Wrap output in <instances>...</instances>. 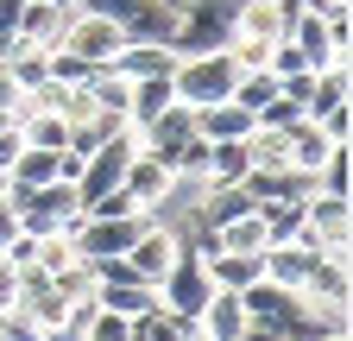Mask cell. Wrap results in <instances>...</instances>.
I'll use <instances>...</instances> for the list:
<instances>
[{"instance_id": "4316f807", "label": "cell", "mask_w": 353, "mask_h": 341, "mask_svg": "<svg viewBox=\"0 0 353 341\" xmlns=\"http://www.w3.org/2000/svg\"><path fill=\"white\" fill-rule=\"evenodd\" d=\"M139 7V0H76L70 13H95V19H114V26H126V13Z\"/></svg>"}, {"instance_id": "1f68e13d", "label": "cell", "mask_w": 353, "mask_h": 341, "mask_svg": "<svg viewBox=\"0 0 353 341\" xmlns=\"http://www.w3.org/2000/svg\"><path fill=\"white\" fill-rule=\"evenodd\" d=\"M240 341H290V335H284V329H265V322H246Z\"/></svg>"}, {"instance_id": "cb8c5ba5", "label": "cell", "mask_w": 353, "mask_h": 341, "mask_svg": "<svg viewBox=\"0 0 353 341\" xmlns=\"http://www.w3.org/2000/svg\"><path fill=\"white\" fill-rule=\"evenodd\" d=\"M76 260V240L57 228V234H38V246H32V266H44V272H63Z\"/></svg>"}, {"instance_id": "277c9868", "label": "cell", "mask_w": 353, "mask_h": 341, "mask_svg": "<svg viewBox=\"0 0 353 341\" xmlns=\"http://www.w3.org/2000/svg\"><path fill=\"white\" fill-rule=\"evenodd\" d=\"M347 228H353V196H328V190L303 196V234L322 253H341L347 260Z\"/></svg>"}, {"instance_id": "ac0fdd59", "label": "cell", "mask_w": 353, "mask_h": 341, "mask_svg": "<svg viewBox=\"0 0 353 341\" xmlns=\"http://www.w3.org/2000/svg\"><path fill=\"white\" fill-rule=\"evenodd\" d=\"M108 70H120L126 82H132V76H170V70H176V51H170V45H120Z\"/></svg>"}, {"instance_id": "5bb4252c", "label": "cell", "mask_w": 353, "mask_h": 341, "mask_svg": "<svg viewBox=\"0 0 353 341\" xmlns=\"http://www.w3.org/2000/svg\"><path fill=\"white\" fill-rule=\"evenodd\" d=\"M214 246L221 253H265V246H272V234H265V202L246 208V215H234V222H221L214 228Z\"/></svg>"}, {"instance_id": "5b68a950", "label": "cell", "mask_w": 353, "mask_h": 341, "mask_svg": "<svg viewBox=\"0 0 353 341\" xmlns=\"http://www.w3.org/2000/svg\"><path fill=\"white\" fill-rule=\"evenodd\" d=\"M120 184L132 190V202H139V208H152V215H164V208L176 202V190H183V177H176L164 158H152V152H132V164H126Z\"/></svg>"}, {"instance_id": "e0dca14e", "label": "cell", "mask_w": 353, "mask_h": 341, "mask_svg": "<svg viewBox=\"0 0 353 341\" xmlns=\"http://www.w3.org/2000/svg\"><path fill=\"white\" fill-rule=\"evenodd\" d=\"M208 278H214V291H246L252 278H265V260L259 253H208Z\"/></svg>"}, {"instance_id": "4dcf8cb0", "label": "cell", "mask_w": 353, "mask_h": 341, "mask_svg": "<svg viewBox=\"0 0 353 341\" xmlns=\"http://www.w3.org/2000/svg\"><path fill=\"white\" fill-rule=\"evenodd\" d=\"M19 13H26V0H0V38H13V26H19Z\"/></svg>"}, {"instance_id": "2e32d148", "label": "cell", "mask_w": 353, "mask_h": 341, "mask_svg": "<svg viewBox=\"0 0 353 341\" xmlns=\"http://www.w3.org/2000/svg\"><path fill=\"white\" fill-rule=\"evenodd\" d=\"M132 341H208L190 316H176V310H145V316H132Z\"/></svg>"}, {"instance_id": "603a6c76", "label": "cell", "mask_w": 353, "mask_h": 341, "mask_svg": "<svg viewBox=\"0 0 353 341\" xmlns=\"http://www.w3.org/2000/svg\"><path fill=\"white\" fill-rule=\"evenodd\" d=\"M51 284L70 297V304H88V297H95V266H88V260H70L63 272H51Z\"/></svg>"}, {"instance_id": "9a60e30c", "label": "cell", "mask_w": 353, "mask_h": 341, "mask_svg": "<svg viewBox=\"0 0 353 341\" xmlns=\"http://www.w3.org/2000/svg\"><path fill=\"white\" fill-rule=\"evenodd\" d=\"M95 304L132 322V316L158 310V291H152V284H139V278H114V284H95Z\"/></svg>"}, {"instance_id": "d4e9b609", "label": "cell", "mask_w": 353, "mask_h": 341, "mask_svg": "<svg viewBox=\"0 0 353 341\" xmlns=\"http://www.w3.org/2000/svg\"><path fill=\"white\" fill-rule=\"evenodd\" d=\"M82 341H132V322L95 304V316H88V329H82Z\"/></svg>"}, {"instance_id": "6da1fadb", "label": "cell", "mask_w": 353, "mask_h": 341, "mask_svg": "<svg viewBox=\"0 0 353 341\" xmlns=\"http://www.w3.org/2000/svg\"><path fill=\"white\" fill-rule=\"evenodd\" d=\"M234 76H240V64H234L228 45H221V51H190V57H176L170 89H176V101L202 108V101H228L234 95Z\"/></svg>"}, {"instance_id": "8fae6325", "label": "cell", "mask_w": 353, "mask_h": 341, "mask_svg": "<svg viewBox=\"0 0 353 341\" xmlns=\"http://www.w3.org/2000/svg\"><path fill=\"white\" fill-rule=\"evenodd\" d=\"M126 45H170L176 32V7H164V0H139V7L126 13Z\"/></svg>"}, {"instance_id": "44dd1931", "label": "cell", "mask_w": 353, "mask_h": 341, "mask_svg": "<svg viewBox=\"0 0 353 341\" xmlns=\"http://www.w3.org/2000/svg\"><path fill=\"white\" fill-rule=\"evenodd\" d=\"M316 190L353 196V139H347V146H328V158H322V170H316Z\"/></svg>"}, {"instance_id": "ffe728a7", "label": "cell", "mask_w": 353, "mask_h": 341, "mask_svg": "<svg viewBox=\"0 0 353 341\" xmlns=\"http://www.w3.org/2000/svg\"><path fill=\"white\" fill-rule=\"evenodd\" d=\"M63 19L70 13H57V7H44V0H26V13H19V38H26V45H38V51H51L57 45V32H63Z\"/></svg>"}, {"instance_id": "d6a6232c", "label": "cell", "mask_w": 353, "mask_h": 341, "mask_svg": "<svg viewBox=\"0 0 353 341\" xmlns=\"http://www.w3.org/2000/svg\"><path fill=\"white\" fill-rule=\"evenodd\" d=\"M44 7H57V13H70V7H76V0H44Z\"/></svg>"}, {"instance_id": "8992f818", "label": "cell", "mask_w": 353, "mask_h": 341, "mask_svg": "<svg viewBox=\"0 0 353 341\" xmlns=\"http://www.w3.org/2000/svg\"><path fill=\"white\" fill-rule=\"evenodd\" d=\"M57 45L76 51V57H88V64H114V51L126 45V32L114 19H95V13H70L63 32H57Z\"/></svg>"}, {"instance_id": "7402d4cb", "label": "cell", "mask_w": 353, "mask_h": 341, "mask_svg": "<svg viewBox=\"0 0 353 341\" xmlns=\"http://www.w3.org/2000/svg\"><path fill=\"white\" fill-rule=\"evenodd\" d=\"M272 95H278V76H272V70H240V76H234V101H240L246 114H259Z\"/></svg>"}, {"instance_id": "30bf717a", "label": "cell", "mask_w": 353, "mask_h": 341, "mask_svg": "<svg viewBox=\"0 0 353 341\" xmlns=\"http://www.w3.org/2000/svg\"><path fill=\"white\" fill-rule=\"evenodd\" d=\"M196 329H202L208 341H240V335H246V304H240V291H214L208 304H202V316H196Z\"/></svg>"}, {"instance_id": "4fadbf2b", "label": "cell", "mask_w": 353, "mask_h": 341, "mask_svg": "<svg viewBox=\"0 0 353 341\" xmlns=\"http://www.w3.org/2000/svg\"><path fill=\"white\" fill-rule=\"evenodd\" d=\"M303 297H316V304H328V310H347V260L341 253H322V260L309 266Z\"/></svg>"}, {"instance_id": "83f0119b", "label": "cell", "mask_w": 353, "mask_h": 341, "mask_svg": "<svg viewBox=\"0 0 353 341\" xmlns=\"http://www.w3.org/2000/svg\"><path fill=\"white\" fill-rule=\"evenodd\" d=\"M19 146H26V133H19V126L7 120V126H0V170H13V158H19Z\"/></svg>"}, {"instance_id": "f1b7e54d", "label": "cell", "mask_w": 353, "mask_h": 341, "mask_svg": "<svg viewBox=\"0 0 353 341\" xmlns=\"http://www.w3.org/2000/svg\"><path fill=\"white\" fill-rule=\"evenodd\" d=\"M19 101H26V89H19V82H13V70H0V114H19Z\"/></svg>"}, {"instance_id": "836d02e7", "label": "cell", "mask_w": 353, "mask_h": 341, "mask_svg": "<svg viewBox=\"0 0 353 341\" xmlns=\"http://www.w3.org/2000/svg\"><path fill=\"white\" fill-rule=\"evenodd\" d=\"M0 190H7V170H0Z\"/></svg>"}, {"instance_id": "d6986e66", "label": "cell", "mask_w": 353, "mask_h": 341, "mask_svg": "<svg viewBox=\"0 0 353 341\" xmlns=\"http://www.w3.org/2000/svg\"><path fill=\"white\" fill-rule=\"evenodd\" d=\"M328 133H322V126L316 120H296L290 126V170H309V177H316V170H322V158H328Z\"/></svg>"}, {"instance_id": "3957f363", "label": "cell", "mask_w": 353, "mask_h": 341, "mask_svg": "<svg viewBox=\"0 0 353 341\" xmlns=\"http://www.w3.org/2000/svg\"><path fill=\"white\" fill-rule=\"evenodd\" d=\"M152 291H158V304H164V310H176V316H190V322H196V316H202V304L214 297L208 260H202V253H190V246H183V253H176V260H170V272H164V278H158Z\"/></svg>"}, {"instance_id": "f546056e", "label": "cell", "mask_w": 353, "mask_h": 341, "mask_svg": "<svg viewBox=\"0 0 353 341\" xmlns=\"http://www.w3.org/2000/svg\"><path fill=\"white\" fill-rule=\"evenodd\" d=\"M13 234H19V208L7 202V190H0V246H7Z\"/></svg>"}, {"instance_id": "7a4b0ae2", "label": "cell", "mask_w": 353, "mask_h": 341, "mask_svg": "<svg viewBox=\"0 0 353 341\" xmlns=\"http://www.w3.org/2000/svg\"><path fill=\"white\" fill-rule=\"evenodd\" d=\"M132 152H139V133H132V126H120V133H114V139H101L95 152H82V170H76V202L88 208L95 196H108V190L126 177Z\"/></svg>"}, {"instance_id": "e575fe53", "label": "cell", "mask_w": 353, "mask_h": 341, "mask_svg": "<svg viewBox=\"0 0 353 341\" xmlns=\"http://www.w3.org/2000/svg\"><path fill=\"white\" fill-rule=\"evenodd\" d=\"M38 341H44V335H38Z\"/></svg>"}, {"instance_id": "52a82bcc", "label": "cell", "mask_w": 353, "mask_h": 341, "mask_svg": "<svg viewBox=\"0 0 353 341\" xmlns=\"http://www.w3.org/2000/svg\"><path fill=\"white\" fill-rule=\"evenodd\" d=\"M259 260H265V278H272V284H284V291H303L309 266L322 260V246L309 240V234H296V240H272V246L259 253Z\"/></svg>"}, {"instance_id": "484cf974", "label": "cell", "mask_w": 353, "mask_h": 341, "mask_svg": "<svg viewBox=\"0 0 353 341\" xmlns=\"http://www.w3.org/2000/svg\"><path fill=\"white\" fill-rule=\"evenodd\" d=\"M0 341H38V322L19 304H0Z\"/></svg>"}, {"instance_id": "7c38bea8", "label": "cell", "mask_w": 353, "mask_h": 341, "mask_svg": "<svg viewBox=\"0 0 353 341\" xmlns=\"http://www.w3.org/2000/svg\"><path fill=\"white\" fill-rule=\"evenodd\" d=\"M196 133H202V139H246V133H252V114H246L234 95H228V101H202V108H196Z\"/></svg>"}, {"instance_id": "ba28073f", "label": "cell", "mask_w": 353, "mask_h": 341, "mask_svg": "<svg viewBox=\"0 0 353 341\" xmlns=\"http://www.w3.org/2000/svg\"><path fill=\"white\" fill-rule=\"evenodd\" d=\"M183 253V240H176V228H164V222H152L139 240L126 246V266H132V278H145V284H158L164 272H170V260Z\"/></svg>"}, {"instance_id": "9c48e42d", "label": "cell", "mask_w": 353, "mask_h": 341, "mask_svg": "<svg viewBox=\"0 0 353 341\" xmlns=\"http://www.w3.org/2000/svg\"><path fill=\"white\" fill-rule=\"evenodd\" d=\"M170 101H176L170 76H132V82H126V126H132V133H139V126H152Z\"/></svg>"}]
</instances>
